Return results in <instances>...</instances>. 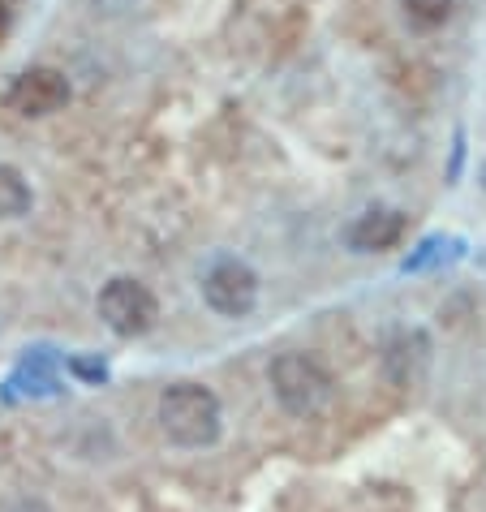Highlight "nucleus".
<instances>
[{
  "label": "nucleus",
  "mask_w": 486,
  "mask_h": 512,
  "mask_svg": "<svg viewBox=\"0 0 486 512\" xmlns=\"http://www.w3.org/2000/svg\"><path fill=\"white\" fill-rule=\"evenodd\" d=\"M160 426L177 448H211L224 431L216 392L203 383H173L160 396Z\"/></svg>",
  "instance_id": "1"
},
{
  "label": "nucleus",
  "mask_w": 486,
  "mask_h": 512,
  "mask_svg": "<svg viewBox=\"0 0 486 512\" xmlns=\"http://www.w3.org/2000/svg\"><path fill=\"white\" fill-rule=\"evenodd\" d=\"M271 396L289 418H314L332 401V375L310 353H280L267 371Z\"/></svg>",
  "instance_id": "2"
},
{
  "label": "nucleus",
  "mask_w": 486,
  "mask_h": 512,
  "mask_svg": "<svg viewBox=\"0 0 486 512\" xmlns=\"http://www.w3.org/2000/svg\"><path fill=\"white\" fill-rule=\"evenodd\" d=\"M198 289H203V302L220 319H246L259 306V272L241 254H228V250H216L203 263Z\"/></svg>",
  "instance_id": "3"
},
{
  "label": "nucleus",
  "mask_w": 486,
  "mask_h": 512,
  "mask_svg": "<svg viewBox=\"0 0 486 512\" xmlns=\"http://www.w3.org/2000/svg\"><path fill=\"white\" fill-rule=\"evenodd\" d=\"M95 310H99V319H104L108 332H117L125 340L147 336L155 327V319H160V302H155V293L134 276H112L104 289H99Z\"/></svg>",
  "instance_id": "4"
},
{
  "label": "nucleus",
  "mask_w": 486,
  "mask_h": 512,
  "mask_svg": "<svg viewBox=\"0 0 486 512\" xmlns=\"http://www.w3.org/2000/svg\"><path fill=\"white\" fill-rule=\"evenodd\" d=\"M69 78L52 65H31L5 87V108L18 117H52L69 104Z\"/></svg>",
  "instance_id": "5"
},
{
  "label": "nucleus",
  "mask_w": 486,
  "mask_h": 512,
  "mask_svg": "<svg viewBox=\"0 0 486 512\" xmlns=\"http://www.w3.org/2000/svg\"><path fill=\"white\" fill-rule=\"evenodd\" d=\"M405 211L396 207H370L362 211L349 229H345V246L353 254H379V250H392L400 237H405Z\"/></svg>",
  "instance_id": "6"
},
{
  "label": "nucleus",
  "mask_w": 486,
  "mask_h": 512,
  "mask_svg": "<svg viewBox=\"0 0 486 512\" xmlns=\"http://www.w3.org/2000/svg\"><path fill=\"white\" fill-rule=\"evenodd\" d=\"M61 375H56V358L48 349H31V358H22V366L5 379V388H0V396H5L9 405L18 401H35V396H61Z\"/></svg>",
  "instance_id": "7"
},
{
  "label": "nucleus",
  "mask_w": 486,
  "mask_h": 512,
  "mask_svg": "<svg viewBox=\"0 0 486 512\" xmlns=\"http://www.w3.org/2000/svg\"><path fill=\"white\" fill-rule=\"evenodd\" d=\"M409 362H418V371H426V362H431V340L422 332H400L388 345V371L396 383H418L409 371Z\"/></svg>",
  "instance_id": "8"
},
{
  "label": "nucleus",
  "mask_w": 486,
  "mask_h": 512,
  "mask_svg": "<svg viewBox=\"0 0 486 512\" xmlns=\"http://www.w3.org/2000/svg\"><path fill=\"white\" fill-rule=\"evenodd\" d=\"M35 207V190L22 177V168L0 164V220H22Z\"/></svg>",
  "instance_id": "9"
},
{
  "label": "nucleus",
  "mask_w": 486,
  "mask_h": 512,
  "mask_svg": "<svg viewBox=\"0 0 486 512\" xmlns=\"http://www.w3.org/2000/svg\"><path fill=\"white\" fill-rule=\"evenodd\" d=\"M461 250H465V241L461 237H422L418 241V250L409 254L405 263H400V272H431V267H443V263H452V259H461Z\"/></svg>",
  "instance_id": "10"
},
{
  "label": "nucleus",
  "mask_w": 486,
  "mask_h": 512,
  "mask_svg": "<svg viewBox=\"0 0 486 512\" xmlns=\"http://www.w3.org/2000/svg\"><path fill=\"white\" fill-rule=\"evenodd\" d=\"M69 371H74L82 383H104L108 379V366L99 358H69Z\"/></svg>",
  "instance_id": "11"
},
{
  "label": "nucleus",
  "mask_w": 486,
  "mask_h": 512,
  "mask_svg": "<svg viewBox=\"0 0 486 512\" xmlns=\"http://www.w3.org/2000/svg\"><path fill=\"white\" fill-rule=\"evenodd\" d=\"M461 160H465V134H456V147H452V173H448L452 181L461 177Z\"/></svg>",
  "instance_id": "12"
},
{
  "label": "nucleus",
  "mask_w": 486,
  "mask_h": 512,
  "mask_svg": "<svg viewBox=\"0 0 486 512\" xmlns=\"http://www.w3.org/2000/svg\"><path fill=\"white\" fill-rule=\"evenodd\" d=\"M18 512H48V508H44V504H35V500H31V504H18Z\"/></svg>",
  "instance_id": "13"
},
{
  "label": "nucleus",
  "mask_w": 486,
  "mask_h": 512,
  "mask_svg": "<svg viewBox=\"0 0 486 512\" xmlns=\"http://www.w3.org/2000/svg\"><path fill=\"white\" fill-rule=\"evenodd\" d=\"M478 181H482V190H486V164H482V173H478Z\"/></svg>",
  "instance_id": "14"
}]
</instances>
